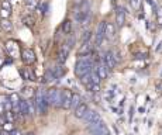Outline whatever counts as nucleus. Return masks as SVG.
Wrapping results in <instances>:
<instances>
[{"mask_svg": "<svg viewBox=\"0 0 162 135\" xmlns=\"http://www.w3.org/2000/svg\"><path fill=\"white\" fill-rule=\"evenodd\" d=\"M0 30L4 32H12L14 30V25L9 18H0Z\"/></svg>", "mask_w": 162, "mask_h": 135, "instance_id": "11", "label": "nucleus"}, {"mask_svg": "<svg viewBox=\"0 0 162 135\" xmlns=\"http://www.w3.org/2000/svg\"><path fill=\"white\" fill-rule=\"evenodd\" d=\"M92 51H93V45H92V41L89 39V41L83 42L82 45H80L79 51H78V55L79 56H86V55H90Z\"/></svg>", "mask_w": 162, "mask_h": 135, "instance_id": "7", "label": "nucleus"}, {"mask_svg": "<svg viewBox=\"0 0 162 135\" xmlns=\"http://www.w3.org/2000/svg\"><path fill=\"white\" fill-rule=\"evenodd\" d=\"M156 18H158V24H162V7L156 10Z\"/></svg>", "mask_w": 162, "mask_h": 135, "instance_id": "33", "label": "nucleus"}, {"mask_svg": "<svg viewBox=\"0 0 162 135\" xmlns=\"http://www.w3.org/2000/svg\"><path fill=\"white\" fill-rule=\"evenodd\" d=\"M10 17V11L4 10V8H0V18H9Z\"/></svg>", "mask_w": 162, "mask_h": 135, "instance_id": "31", "label": "nucleus"}, {"mask_svg": "<svg viewBox=\"0 0 162 135\" xmlns=\"http://www.w3.org/2000/svg\"><path fill=\"white\" fill-rule=\"evenodd\" d=\"M18 72H20V75H21V78L24 79V80H30V72L28 70H27V68H20V69H18Z\"/></svg>", "mask_w": 162, "mask_h": 135, "instance_id": "27", "label": "nucleus"}, {"mask_svg": "<svg viewBox=\"0 0 162 135\" xmlns=\"http://www.w3.org/2000/svg\"><path fill=\"white\" fill-rule=\"evenodd\" d=\"M71 98H72V92L71 90H62V104L61 108L62 110H69L71 108Z\"/></svg>", "mask_w": 162, "mask_h": 135, "instance_id": "5", "label": "nucleus"}, {"mask_svg": "<svg viewBox=\"0 0 162 135\" xmlns=\"http://www.w3.org/2000/svg\"><path fill=\"white\" fill-rule=\"evenodd\" d=\"M90 92L99 93V92H100V84H94V83H93V86H92V90H90Z\"/></svg>", "mask_w": 162, "mask_h": 135, "instance_id": "35", "label": "nucleus"}, {"mask_svg": "<svg viewBox=\"0 0 162 135\" xmlns=\"http://www.w3.org/2000/svg\"><path fill=\"white\" fill-rule=\"evenodd\" d=\"M104 37H106V38H109V39H114V37H116V28H114L113 22H107V21H106Z\"/></svg>", "mask_w": 162, "mask_h": 135, "instance_id": "13", "label": "nucleus"}, {"mask_svg": "<svg viewBox=\"0 0 162 135\" xmlns=\"http://www.w3.org/2000/svg\"><path fill=\"white\" fill-rule=\"evenodd\" d=\"M52 70H54L55 78H61V76H63V73H65V70L62 69V66H55V68H52Z\"/></svg>", "mask_w": 162, "mask_h": 135, "instance_id": "26", "label": "nucleus"}, {"mask_svg": "<svg viewBox=\"0 0 162 135\" xmlns=\"http://www.w3.org/2000/svg\"><path fill=\"white\" fill-rule=\"evenodd\" d=\"M156 90H158V93H162V80L156 83Z\"/></svg>", "mask_w": 162, "mask_h": 135, "instance_id": "37", "label": "nucleus"}, {"mask_svg": "<svg viewBox=\"0 0 162 135\" xmlns=\"http://www.w3.org/2000/svg\"><path fill=\"white\" fill-rule=\"evenodd\" d=\"M23 24L27 25V27H33L35 24V18L33 16H30V14H27V16L23 17Z\"/></svg>", "mask_w": 162, "mask_h": 135, "instance_id": "19", "label": "nucleus"}, {"mask_svg": "<svg viewBox=\"0 0 162 135\" xmlns=\"http://www.w3.org/2000/svg\"><path fill=\"white\" fill-rule=\"evenodd\" d=\"M20 115H23V117H30L28 100H21L20 101Z\"/></svg>", "mask_w": 162, "mask_h": 135, "instance_id": "15", "label": "nucleus"}, {"mask_svg": "<svg viewBox=\"0 0 162 135\" xmlns=\"http://www.w3.org/2000/svg\"><path fill=\"white\" fill-rule=\"evenodd\" d=\"M69 52H71V48L68 47V44L61 45L59 51H58V61H59V63H65L69 56Z\"/></svg>", "mask_w": 162, "mask_h": 135, "instance_id": "4", "label": "nucleus"}, {"mask_svg": "<svg viewBox=\"0 0 162 135\" xmlns=\"http://www.w3.org/2000/svg\"><path fill=\"white\" fill-rule=\"evenodd\" d=\"M90 37H92V32H90V31H86V32L83 34V37H82V41L83 42L89 41V39H90Z\"/></svg>", "mask_w": 162, "mask_h": 135, "instance_id": "34", "label": "nucleus"}, {"mask_svg": "<svg viewBox=\"0 0 162 135\" xmlns=\"http://www.w3.org/2000/svg\"><path fill=\"white\" fill-rule=\"evenodd\" d=\"M90 135H110V132H109L107 127H106V124H104V125H102L100 128H97L96 131H93Z\"/></svg>", "mask_w": 162, "mask_h": 135, "instance_id": "20", "label": "nucleus"}, {"mask_svg": "<svg viewBox=\"0 0 162 135\" xmlns=\"http://www.w3.org/2000/svg\"><path fill=\"white\" fill-rule=\"evenodd\" d=\"M2 129H3L4 134H10V132L14 129V122H9V121H6V122H4V125L2 127Z\"/></svg>", "mask_w": 162, "mask_h": 135, "instance_id": "23", "label": "nucleus"}, {"mask_svg": "<svg viewBox=\"0 0 162 135\" xmlns=\"http://www.w3.org/2000/svg\"><path fill=\"white\" fill-rule=\"evenodd\" d=\"M57 92H58V89H55V87L48 89V92H45V101L48 106L49 104H54L55 97H57Z\"/></svg>", "mask_w": 162, "mask_h": 135, "instance_id": "14", "label": "nucleus"}, {"mask_svg": "<svg viewBox=\"0 0 162 135\" xmlns=\"http://www.w3.org/2000/svg\"><path fill=\"white\" fill-rule=\"evenodd\" d=\"M9 100H10V103H12L13 108H14V107H18V106H20L21 98H20V96H18L17 93H13V94L9 96ZM13 108H12V110H13Z\"/></svg>", "mask_w": 162, "mask_h": 135, "instance_id": "17", "label": "nucleus"}, {"mask_svg": "<svg viewBox=\"0 0 162 135\" xmlns=\"http://www.w3.org/2000/svg\"><path fill=\"white\" fill-rule=\"evenodd\" d=\"M94 72L97 73V76L100 78V80H103V79H107V76H109V69H107V66H106L103 62L94 68Z\"/></svg>", "mask_w": 162, "mask_h": 135, "instance_id": "10", "label": "nucleus"}, {"mask_svg": "<svg viewBox=\"0 0 162 135\" xmlns=\"http://www.w3.org/2000/svg\"><path fill=\"white\" fill-rule=\"evenodd\" d=\"M103 63L107 66L109 70L114 69V66H116L117 62H116V59H114V55H113V52H111V51H109V52L104 53V56H103Z\"/></svg>", "mask_w": 162, "mask_h": 135, "instance_id": "6", "label": "nucleus"}, {"mask_svg": "<svg viewBox=\"0 0 162 135\" xmlns=\"http://www.w3.org/2000/svg\"><path fill=\"white\" fill-rule=\"evenodd\" d=\"M24 6L28 10H34L38 7V0H24Z\"/></svg>", "mask_w": 162, "mask_h": 135, "instance_id": "21", "label": "nucleus"}, {"mask_svg": "<svg viewBox=\"0 0 162 135\" xmlns=\"http://www.w3.org/2000/svg\"><path fill=\"white\" fill-rule=\"evenodd\" d=\"M7 135H23V132H21L18 128H14L12 132H10V134H7Z\"/></svg>", "mask_w": 162, "mask_h": 135, "instance_id": "36", "label": "nucleus"}, {"mask_svg": "<svg viewBox=\"0 0 162 135\" xmlns=\"http://www.w3.org/2000/svg\"><path fill=\"white\" fill-rule=\"evenodd\" d=\"M82 103V97H80V94L79 93H72V98H71V108L69 110H72L73 111L75 108H76L79 104Z\"/></svg>", "mask_w": 162, "mask_h": 135, "instance_id": "16", "label": "nucleus"}, {"mask_svg": "<svg viewBox=\"0 0 162 135\" xmlns=\"http://www.w3.org/2000/svg\"><path fill=\"white\" fill-rule=\"evenodd\" d=\"M82 120L89 125V124H94V122L102 121V117H100V114L97 111H94V110H88V112L85 114V117H83Z\"/></svg>", "mask_w": 162, "mask_h": 135, "instance_id": "2", "label": "nucleus"}, {"mask_svg": "<svg viewBox=\"0 0 162 135\" xmlns=\"http://www.w3.org/2000/svg\"><path fill=\"white\" fill-rule=\"evenodd\" d=\"M62 32L66 34V35H69V34L72 32V21L71 20H65V21L62 22Z\"/></svg>", "mask_w": 162, "mask_h": 135, "instance_id": "18", "label": "nucleus"}, {"mask_svg": "<svg viewBox=\"0 0 162 135\" xmlns=\"http://www.w3.org/2000/svg\"><path fill=\"white\" fill-rule=\"evenodd\" d=\"M6 49H7V53H9L12 58L18 56L21 53L20 47H18V44L16 41H9V42H7V44H6Z\"/></svg>", "mask_w": 162, "mask_h": 135, "instance_id": "3", "label": "nucleus"}, {"mask_svg": "<svg viewBox=\"0 0 162 135\" xmlns=\"http://www.w3.org/2000/svg\"><path fill=\"white\" fill-rule=\"evenodd\" d=\"M69 39H68V42H66V44H68V47L69 48H72L75 45V42H76V38H75V35H72V34H69Z\"/></svg>", "mask_w": 162, "mask_h": 135, "instance_id": "32", "label": "nucleus"}, {"mask_svg": "<svg viewBox=\"0 0 162 135\" xmlns=\"http://www.w3.org/2000/svg\"><path fill=\"white\" fill-rule=\"evenodd\" d=\"M155 51H156V52H158V53H161V52H162V41L158 44V47L155 48Z\"/></svg>", "mask_w": 162, "mask_h": 135, "instance_id": "38", "label": "nucleus"}, {"mask_svg": "<svg viewBox=\"0 0 162 135\" xmlns=\"http://www.w3.org/2000/svg\"><path fill=\"white\" fill-rule=\"evenodd\" d=\"M88 110H89L88 104H86V103H83V101H82V103H80L79 106H78L76 108L73 110V114H75V117H76V118H79V120H80V118H83V117H85V114H86V112H88Z\"/></svg>", "mask_w": 162, "mask_h": 135, "instance_id": "9", "label": "nucleus"}, {"mask_svg": "<svg viewBox=\"0 0 162 135\" xmlns=\"http://www.w3.org/2000/svg\"><path fill=\"white\" fill-rule=\"evenodd\" d=\"M2 8L12 11V4H10V0H2Z\"/></svg>", "mask_w": 162, "mask_h": 135, "instance_id": "30", "label": "nucleus"}, {"mask_svg": "<svg viewBox=\"0 0 162 135\" xmlns=\"http://www.w3.org/2000/svg\"><path fill=\"white\" fill-rule=\"evenodd\" d=\"M116 22L119 27H123L125 22V11L123 7H117V11H116Z\"/></svg>", "mask_w": 162, "mask_h": 135, "instance_id": "12", "label": "nucleus"}, {"mask_svg": "<svg viewBox=\"0 0 162 135\" xmlns=\"http://www.w3.org/2000/svg\"><path fill=\"white\" fill-rule=\"evenodd\" d=\"M61 104H62V90H58L57 92V97H55V101H54V104L52 106L54 107H59L61 108Z\"/></svg>", "mask_w": 162, "mask_h": 135, "instance_id": "22", "label": "nucleus"}, {"mask_svg": "<svg viewBox=\"0 0 162 135\" xmlns=\"http://www.w3.org/2000/svg\"><path fill=\"white\" fill-rule=\"evenodd\" d=\"M21 61H23L24 65H34L37 62V56H35V52L31 49V48H24L21 49Z\"/></svg>", "mask_w": 162, "mask_h": 135, "instance_id": "1", "label": "nucleus"}, {"mask_svg": "<svg viewBox=\"0 0 162 135\" xmlns=\"http://www.w3.org/2000/svg\"><path fill=\"white\" fill-rule=\"evenodd\" d=\"M26 135H35V134H34V132H33V131H30V132H27Z\"/></svg>", "mask_w": 162, "mask_h": 135, "instance_id": "40", "label": "nucleus"}, {"mask_svg": "<svg viewBox=\"0 0 162 135\" xmlns=\"http://www.w3.org/2000/svg\"><path fill=\"white\" fill-rule=\"evenodd\" d=\"M4 118H6V121H9V122H14L16 121V114L10 110V111H4Z\"/></svg>", "mask_w": 162, "mask_h": 135, "instance_id": "24", "label": "nucleus"}, {"mask_svg": "<svg viewBox=\"0 0 162 135\" xmlns=\"http://www.w3.org/2000/svg\"><path fill=\"white\" fill-rule=\"evenodd\" d=\"M54 79H57V78H55V75H54L52 68H49V69H47V72H45V80L47 82H52Z\"/></svg>", "mask_w": 162, "mask_h": 135, "instance_id": "25", "label": "nucleus"}, {"mask_svg": "<svg viewBox=\"0 0 162 135\" xmlns=\"http://www.w3.org/2000/svg\"><path fill=\"white\" fill-rule=\"evenodd\" d=\"M4 111H6V108H4V104L0 103V115H4Z\"/></svg>", "mask_w": 162, "mask_h": 135, "instance_id": "39", "label": "nucleus"}, {"mask_svg": "<svg viewBox=\"0 0 162 135\" xmlns=\"http://www.w3.org/2000/svg\"><path fill=\"white\" fill-rule=\"evenodd\" d=\"M161 75H162V73H161Z\"/></svg>", "mask_w": 162, "mask_h": 135, "instance_id": "41", "label": "nucleus"}, {"mask_svg": "<svg viewBox=\"0 0 162 135\" xmlns=\"http://www.w3.org/2000/svg\"><path fill=\"white\" fill-rule=\"evenodd\" d=\"M130 4L134 10H139V8H141V4H142V0H130Z\"/></svg>", "mask_w": 162, "mask_h": 135, "instance_id": "29", "label": "nucleus"}, {"mask_svg": "<svg viewBox=\"0 0 162 135\" xmlns=\"http://www.w3.org/2000/svg\"><path fill=\"white\" fill-rule=\"evenodd\" d=\"M104 28H106V21H100L96 30V45L99 47L102 44L103 38H104Z\"/></svg>", "mask_w": 162, "mask_h": 135, "instance_id": "8", "label": "nucleus"}, {"mask_svg": "<svg viewBox=\"0 0 162 135\" xmlns=\"http://www.w3.org/2000/svg\"><path fill=\"white\" fill-rule=\"evenodd\" d=\"M23 93H26V96H27V97H30V98L35 96V90L33 89V87H24Z\"/></svg>", "mask_w": 162, "mask_h": 135, "instance_id": "28", "label": "nucleus"}]
</instances>
